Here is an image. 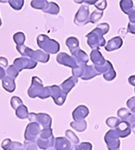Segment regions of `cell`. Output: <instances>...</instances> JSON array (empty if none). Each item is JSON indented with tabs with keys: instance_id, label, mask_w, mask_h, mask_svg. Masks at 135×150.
<instances>
[{
	"instance_id": "obj_20",
	"label": "cell",
	"mask_w": 135,
	"mask_h": 150,
	"mask_svg": "<svg viewBox=\"0 0 135 150\" xmlns=\"http://www.w3.org/2000/svg\"><path fill=\"white\" fill-rule=\"evenodd\" d=\"M100 74L98 73V71L95 68V66L94 65H86L85 71L84 76L81 77V79L83 81H89L93 79L97 76H99Z\"/></svg>"
},
{
	"instance_id": "obj_56",
	"label": "cell",
	"mask_w": 135,
	"mask_h": 150,
	"mask_svg": "<svg viewBox=\"0 0 135 150\" xmlns=\"http://www.w3.org/2000/svg\"><path fill=\"white\" fill-rule=\"evenodd\" d=\"M134 93H135V88H134Z\"/></svg>"
},
{
	"instance_id": "obj_41",
	"label": "cell",
	"mask_w": 135,
	"mask_h": 150,
	"mask_svg": "<svg viewBox=\"0 0 135 150\" xmlns=\"http://www.w3.org/2000/svg\"><path fill=\"white\" fill-rule=\"evenodd\" d=\"M24 146L26 150H39L36 142H31V141H25Z\"/></svg>"
},
{
	"instance_id": "obj_13",
	"label": "cell",
	"mask_w": 135,
	"mask_h": 150,
	"mask_svg": "<svg viewBox=\"0 0 135 150\" xmlns=\"http://www.w3.org/2000/svg\"><path fill=\"white\" fill-rule=\"evenodd\" d=\"M120 138H126L131 134V126L129 123L124 121H120L118 126L115 129Z\"/></svg>"
},
{
	"instance_id": "obj_54",
	"label": "cell",
	"mask_w": 135,
	"mask_h": 150,
	"mask_svg": "<svg viewBox=\"0 0 135 150\" xmlns=\"http://www.w3.org/2000/svg\"><path fill=\"white\" fill-rule=\"evenodd\" d=\"M48 150H55V149H53V148H52V149H48Z\"/></svg>"
},
{
	"instance_id": "obj_53",
	"label": "cell",
	"mask_w": 135,
	"mask_h": 150,
	"mask_svg": "<svg viewBox=\"0 0 135 150\" xmlns=\"http://www.w3.org/2000/svg\"><path fill=\"white\" fill-rule=\"evenodd\" d=\"M131 130H132V132H134L135 134V123L133 124V125H131Z\"/></svg>"
},
{
	"instance_id": "obj_47",
	"label": "cell",
	"mask_w": 135,
	"mask_h": 150,
	"mask_svg": "<svg viewBox=\"0 0 135 150\" xmlns=\"http://www.w3.org/2000/svg\"><path fill=\"white\" fill-rule=\"evenodd\" d=\"M127 31L130 34L135 35V23H129L128 24V29H127Z\"/></svg>"
},
{
	"instance_id": "obj_31",
	"label": "cell",
	"mask_w": 135,
	"mask_h": 150,
	"mask_svg": "<svg viewBox=\"0 0 135 150\" xmlns=\"http://www.w3.org/2000/svg\"><path fill=\"white\" fill-rule=\"evenodd\" d=\"M13 40L15 41L16 46H21L24 45V42L25 40V34L22 32H17L13 35Z\"/></svg>"
},
{
	"instance_id": "obj_12",
	"label": "cell",
	"mask_w": 135,
	"mask_h": 150,
	"mask_svg": "<svg viewBox=\"0 0 135 150\" xmlns=\"http://www.w3.org/2000/svg\"><path fill=\"white\" fill-rule=\"evenodd\" d=\"M89 114V109L84 105L78 106L72 112V117L75 122L84 120Z\"/></svg>"
},
{
	"instance_id": "obj_27",
	"label": "cell",
	"mask_w": 135,
	"mask_h": 150,
	"mask_svg": "<svg viewBox=\"0 0 135 150\" xmlns=\"http://www.w3.org/2000/svg\"><path fill=\"white\" fill-rule=\"evenodd\" d=\"M70 126L78 132H84L87 129V122L84 120L79 121V122H70Z\"/></svg>"
},
{
	"instance_id": "obj_10",
	"label": "cell",
	"mask_w": 135,
	"mask_h": 150,
	"mask_svg": "<svg viewBox=\"0 0 135 150\" xmlns=\"http://www.w3.org/2000/svg\"><path fill=\"white\" fill-rule=\"evenodd\" d=\"M57 62L61 65L68 67L72 69L79 65V62L76 60V58L73 57L72 55L70 56L69 54H67L66 53H58L57 56Z\"/></svg>"
},
{
	"instance_id": "obj_35",
	"label": "cell",
	"mask_w": 135,
	"mask_h": 150,
	"mask_svg": "<svg viewBox=\"0 0 135 150\" xmlns=\"http://www.w3.org/2000/svg\"><path fill=\"white\" fill-rule=\"evenodd\" d=\"M111 67H112L111 62H110V61H108V60H106V63H105L104 65L101 66V67H95V68H96V70L98 71V72L100 74V75H102H102H104L108 70L110 69Z\"/></svg>"
},
{
	"instance_id": "obj_42",
	"label": "cell",
	"mask_w": 135,
	"mask_h": 150,
	"mask_svg": "<svg viewBox=\"0 0 135 150\" xmlns=\"http://www.w3.org/2000/svg\"><path fill=\"white\" fill-rule=\"evenodd\" d=\"M22 100L20 99V98L18 97H12L11 98V105H12L13 109H16L18 106H20V104H22Z\"/></svg>"
},
{
	"instance_id": "obj_21",
	"label": "cell",
	"mask_w": 135,
	"mask_h": 150,
	"mask_svg": "<svg viewBox=\"0 0 135 150\" xmlns=\"http://www.w3.org/2000/svg\"><path fill=\"white\" fill-rule=\"evenodd\" d=\"M2 85H3L4 89L9 93H12L16 89V84H15L14 79L12 77L8 76H5L3 79Z\"/></svg>"
},
{
	"instance_id": "obj_22",
	"label": "cell",
	"mask_w": 135,
	"mask_h": 150,
	"mask_svg": "<svg viewBox=\"0 0 135 150\" xmlns=\"http://www.w3.org/2000/svg\"><path fill=\"white\" fill-rule=\"evenodd\" d=\"M65 45L70 49L71 54H73L75 52H76L78 49H79V40L75 37H69L65 41Z\"/></svg>"
},
{
	"instance_id": "obj_43",
	"label": "cell",
	"mask_w": 135,
	"mask_h": 150,
	"mask_svg": "<svg viewBox=\"0 0 135 150\" xmlns=\"http://www.w3.org/2000/svg\"><path fill=\"white\" fill-rule=\"evenodd\" d=\"M97 28L99 29L102 31L103 35H106L110 30V25H109V24H107V23H101V24L98 25Z\"/></svg>"
},
{
	"instance_id": "obj_34",
	"label": "cell",
	"mask_w": 135,
	"mask_h": 150,
	"mask_svg": "<svg viewBox=\"0 0 135 150\" xmlns=\"http://www.w3.org/2000/svg\"><path fill=\"white\" fill-rule=\"evenodd\" d=\"M120 122V119L118 117H110L106 120V125L110 127L111 129H114V130L118 126Z\"/></svg>"
},
{
	"instance_id": "obj_3",
	"label": "cell",
	"mask_w": 135,
	"mask_h": 150,
	"mask_svg": "<svg viewBox=\"0 0 135 150\" xmlns=\"http://www.w3.org/2000/svg\"><path fill=\"white\" fill-rule=\"evenodd\" d=\"M37 44L41 49L48 54H56L60 50L59 43L50 39L46 35H39L37 37Z\"/></svg>"
},
{
	"instance_id": "obj_30",
	"label": "cell",
	"mask_w": 135,
	"mask_h": 150,
	"mask_svg": "<svg viewBox=\"0 0 135 150\" xmlns=\"http://www.w3.org/2000/svg\"><path fill=\"white\" fill-rule=\"evenodd\" d=\"M65 138L69 140L70 142L72 144H76L78 145V144L79 143V139L78 138V136L76 134L74 133L73 131L71 130H65Z\"/></svg>"
},
{
	"instance_id": "obj_26",
	"label": "cell",
	"mask_w": 135,
	"mask_h": 150,
	"mask_svg": "<svg viewBox=\"0 0 135 150\" xmlns=\"http://www.w3.org/2000/svg\"><path fill=\"white\" fill-rule=\"evenodd\" d=\"M15 110H16V117L20 119H25L29 117L30 113H28V109H27L26 106H25L23 103L18 106Z\"/></svg>"
},
{
	"instance_id": "obj_18",
	"label": "cell",
	"mask_w": 135,
	"mask_h": 150,
	"mask_svg": "<svg viewBox=\"0 0 135 150\" xmlns=\"http://www.w3.org/2000/svg\"><path fill=\"white\" fill-rule=\"evenodd\" d=\"M78 83V78L75 76H70L68 79H66L63 83L60 85L61 89H62L63 92H65L66 94H68L69 92L75 86V85Z\"/></svg>"
},
{
	"instance_id": "obj_52",
	"label": "cell",
	"mask_w": 135,
	"mask_h": 150,
	"mask_svg": "<svg viewBox=\"0 0 135 150\" xmlns=\"http://www.w3.org/2000/svg\"><path fill=\"white\" fill-rule=\"evenodd\" d=\"M70 150H78V145H76V144H72V147H71Z\"/></svg>"
},
{
	"instance_id": "obj_29",
	"label": "cell",
	"mask_w": 135,
	"mask_h": 150,
	"mask_svg": "<svg viewBox=\"0 0 135 150\" xmlns=\"http://www.w3.org/2000/svg\"><path fill=\"white\" fill-rule=\"evenodd\" d=\"M48 4H49L48 1H44V0H40V1H39V0H34V1H31L30 5H31V7L34 8V9H39V10L44 11L45 8H47Z\"/></svg>"
},
{
	"instance_id": "obj_28",
	"label": "cell",
	"mask_w": 135,
	"mask_h": 150,
	"mask_svg": "<svg viewBox=\"0 0 135 150\" xmlns=\"http://www.w3.org/2000/svg\"><path fill=\"white\" fill-rule=\"evenodd\" d=\"M87 64H82V63H79V65L72 69V76L76 78H81L84 71H85V67Z\"/></svg>"
},
{
	"instance_id": "obj_51",
	"label": "cell",
	"mask_w": 135,
	"mask_h": 150,
	"mask_svg": "<svg viewBox=\"0 0 135 150\" xmlns=\"http://www.w3.org/2000/svg\"><path fill=\"white\" fill-rule=\"evenodd\" d=\"M5 73H6V72H5V70H4L3 67H0V80H3L4 77L6 76H5Z\"/></svg>"
},
{
	"instance_id": "obj_46",
	"label": "cell",
	"mask_w": 135,
	"mask_h": 150,
	"mask_svg": "<svg viewBox=\"0 0 135 150\" xmlns=\"http://www.w3.org/2000/svg\"><path fill=\"white\" fill-rule=\"evenodd\" d=\"M128 17H129V23H135V7L130 11V12L128 14Z\"/></svg>"
},
{
	"instance_id": "obj_50",
	"label": "cell",
	"mask_w": 135,
	"mask_h": 150,
	"mask_svg": "<svg viewBox=\"0 0 135 150\" xmlns=\"http://www.w3.org/2000/svg\"><path fill=\"white\" fill-rule=\"evenodd\" d=\"M129 83L131 85H133V86H134L135 87V76H131L129 77Z\"/></svg>"
},
{
	"instance_id": "obj_24",
	"label": "cell",
	"mask_w": 135,
	"mask_h": 150,
	"mask_svg": "<svg viewBox=\"0 0 135 150\" xmlns=\"http://www.w3.org/2000/svg\"><path fill=\"white\" fill-rule=\"evenodd\" d=\"M120 6L122 10V12L125 14H129L130 11L134 8V2L131 0H121L120 2Z\"/></svg>"
},
{
	"instance_id": "obj_36",
	"label": "cell",
	"mask_w": 135,
	"mask_h": 150,
	"mask_svg": "<svg viewBox=\"0 0 135 150\" xmlns=\"http://www.w3.org/2000/svg\"><path fill=\"white\" fill-rule=\"evenodd\" d=\"M103 77H104V79H105L106 81H113L115 78L116 77V71H115L113 66L106 71V73L103 75Z\"/></svg>"
},
{
	"instance_id": "obj_32",
	"label": "cell",
	"mask_w": 135,
	"mask_h": 150,
	"mask_svg": "<svg viewBox=\"0 0 135 150\" xmlns=\"http://www.w3.org/2000/svg\"><path fill=\"white\" fill-rule=\"evenodd\" d=\"M117 115H118V117L121 120V121H124V122H126V120L128 119V117L131 115L130 111L127 108H120L117 112Z\"/></svg>"
},
{
	"instance_id": "obj_44",
	"label": "cell",
	"mask_w": 135,
	"mask_h": 150,
	"mask_svg": "<svg viewBox=\"0 0 135 150\" xmlns=\"http://www.w3.org/2000/svg\"><path fill=\"white\" fill-rule=\"evenodd\" d=\"M93 146L89 142H83L78 145V150H92Z\"/></svg>"
},
{
	"instance_id": "obj_40",
	"label": "cell",
	"mask_w": 135,
	"mask_h": 150,
	"mask_svg": "<svg viewBox=\"0 0 135 150\" xmlns=\"http://www.w3.org/2000/svg\"><path fill=\"white\" fill-rule=\"evenodd\" d=\"M96 8L98 9V11L103 12L106 9V6H107V2L106 0H102V1H97V3L94 4Z\"/></svg>"
},
{
	"instance_id": "obj_25",
	"label": "cell",
	"mask_w": 135,
	"mask_h": 150,
	"mask_svg": "<svg viewBox=\"0 0 135 150\" xmlns=\"http://www.w3.org/2000/svg\"><path fill=\"white\" fill-rule=\"evenodd\" d=\"M43 12L49 13L51 15H57L60 12V8L56 3L54 2H49L47 8H45Z\"/></svg>"
},
{
	"instance_id": "obj_48",
	"label": "cell",
	"mask_w": 135,
	"mask_h": 150,
	"mask_svg": "<svg viewBox=\"0 0 135 150\" xmlns=\"http://www.w3.org/2000/svg\"><path fill=\"white\" fill-rule=\"evenodd\" d=\"M8 64V59H6L5 57H0V67H6Z\"/></svg>"
},
{
	"instance_id": "obj_1",
	"label": "cell",
	"mask_w": 135,
	"mask_h": 150,
	"mask_svg": "<svg viewBox=\"0 0 135 150\" xmlns=\"http://www.w3.org/2000/svg\"><path fill=\"white\" fill-rule=\"evenodd\" d=\"M29 97L31 98L39 97L41 99H46L51 97L50 86L44 87L43 82L39 77L34 76L32 78V83L28 89Z\"/></svg>"
},
{
	"instance_id": "obj_57",
	"label": "cell",
	"mask_w": 135,
	"mask_h": 150,
	"mask_svg": "<svg viewBox=\"0 0 135 150\" xmlns=\"http://www.w3.org/2000/svg\"><path fill=\"white\" fill-rule=\"evenodd\" d=\"M115 150H119V149H115Z\"/></svg>"
},
{
	"instance_id": "obj_7",
	"label": "cell",
	"mask_w": 135,
	"mask_h": 150,
	"mask_svg": "<svg viewBox=\"0 0 135 150\" xmlns=\"http://www.w3.org/2000/svg\"><path fill=\"white\" fill-rule=\"evenodd\" d=\"M89 8L86 5H83L79 8L75 16L74 23L78 26H84L89 23Z\"/></svg>"
},
{
	"instance_id": "obj_4",
	"label": "cell",
	"mask_w": 135,
	"mask_h": 150,
	"mask_svg": "<svg viewBox=\"0 0 135 150\" xmlns=\"http://www.w3.org/2000/svg\"><path fill=\"white\" fill-rule=\"evenodd\" d=\"M102 32L98 29L97 27L92 30L91 32L87 34L86 38H87V43L93 50H99L101 47L106 46V40L103 37Z\"/></svg>"
},
{
	"instance_id": "obj_17",
	"label": "cell",
	"mask_w": 135,
	"mask_h": 150,
	"mask_svg": "<svg viewBox=\"0 0 135 150\" xmlns=\"http://www.w3.org/2000/svg\"><path fill=\"white\" fill-rule=\"evenodd\" d=\"M90 59L93 62L95 67H101L104 65L106 62L99 50H93L90 53Z\"/></svg>"
},
{
	"instance_id": "obj_5",
	"label": "cell",
	"mask_w": 135,
	"mask_h": 150,
	"mask_svg": "<svg viewBox=\"0 0 135 150\" xmlns=\"http://www.w3.org/2000/svg\"><path fill=\"white\" fill-rule=\"evenodd\" d=\"M29 120L31 122H36L43 129L51 128L52 126V117L47 113H31L29 114Z\"/></svg>"
},
{
	"instance_id": "obj_8",
	"label": "cell",
	"mask_w": 135,
	"mask_h": 150,
	"mask_svg": "<svg viewBox=\"0 0 135 150\" xmlns=\"http://www.w3.org/2000/svg\"><path fill=\"white\" fill-rule=\"evenodd\" d=\"M41 126L36 122H30L26 126L25 131V141L36 142L37 139L39 138L41 133Z\"/></svg>"
},
{
	"instance_id": "obj_33",
	"label": "cell",
	"mask_w": 135,
	"mask_h": 150,
	"mask_svg": "<svg viewBox=\"0 0 135 150\" xmlns=\"http://www.w3.org/2000/svg\"><path fill=\"white\" fill-rule=\"evenodd\" d=\"M103 16V12L101 11H98V10H95L94 12H92V14L90 15L89 17V22L90 23H96L98 22V21L100 20Z\"/></svg>"
},
{
	"instance_id": "obj_37",
	"label": "cell",
	"mask_w": 135,
	"mask_h": 150,
	"mask_svg": "<svg viewBox=\"0 0 135 150\" xmlns=\"http://www.w3.org/2000/svg\"><path fill=\"white\" fill-rule=\"evenodd\" d=\"M8 3L11 5V7L14 10H16V11L20 10L22 8V7H23V5H24V1L23 0H14V1L9 0Z\"/></svg>"
},
{
	"instance_id": "obj_38",
	"label": "cell",
	"mask_w": 135,
	"mask_h": 150,
	"mask_svg": "<svg viewBox=\"0 0 135 150\" xmlns=\"http://www.w3.org/2000/svg\"><path fill=\"white\" fill-rule=\"evenodd\" d=\"M53 136V134L52 128H47V129H43L41 130V133L39 137L42 139H49Z\"/></svg>"
},
{
	"instance_id": "obj_45",
	"label": "cell",
	"mask_w": 135,
	"mask_h": 150,
	"mask_svg": "<svg viewBox=\"0 0 135 150\" xmlns=\"http://www.w3.org/2000/svg\"><path fill=\"white\" fill-rule=\"evenodd\" d=\"M127 107L129 108V110L130 111L132 109H134L135 108V96L134 97L130 98L129 99L127 100L126 103Z\"/></svg>"
},
{
	"instance_id": "obj_39",
	"label": "cell",
	"mask_w": 135,
	"mask_h": 150,
	"mask_svg": "<svg viewBox=\"0 0 135 150\" xmlns=\"http://www.w3.org/2000/svg\"><path fill=\"white\" fill-rule=\"evenodd\" d=\"M7 74H8L7 76L12 77V78H13V79L15 80V78H16L17 76H18L19 71H18V70L16 69V67H14V65H12L10 66L8 68V70H7Z\"/></svg>"
},
{
	"instance_id": "obj_15",
	"label": "cell",
	"mask_w": 135,
	"mask_h": 150,
	"mask_svg": "<svg viewBox=\"0 0 135 150\" xmlns=\"http://www.w3.org/2000/svg\"><path fill=\"white\" fill-rule=\"evenodd\" d=\"M123 45V40L120 36H115L107 42V45L105 46V49L107 52H112L115 50L120 49Z\"/></svg>"
},
{
	"instance_id": "obj_16",
	"label": "cell",
	"mask_w": 135,
	"mask_h": 150,
	"mask_svg": "<svg viewBox=\"0 0 135 150\" xmlns=\"http://www.w3.org/2000/svg\"><path fill=\"white\" fill-rule=\"evenodd\" d=\"M2 149L4 150H26L23 144L16 141H12L9 139H5L2 143Z\"/></svg>"
},
{
	"instance_id": "obj_6",
	"label": "cell",
	"mask_w": 135,
	"mask_h": 150,
	"mask_svg": "<svg viewBox=\"0 0 135 150\" xmlns=\"http://www.w3.org/2000/svg\"><path fill=\"white\" fill-rule=\"evenodd\" d=\"M104 140L106 144L107 149L109 150L120 149V136L114 129H111L106 132L104 137Z\"/></svg>"
},
{
	"instance_id": "obj_49",
	"label": "cell",
	"mask_w": 135,
	"mask_h": 150,
	"mask_svg": "<svg viewBox=\"0 0 135 150\" xmlns=\"http://www.w3.org/2000/svg\"><path fill=\"white\" fill-rule=\"evenodd\" d=\"M75 3L76 4H81V3H85V4H95L97 3V0H86V1H75Z\"/></svg>"
},
{
	"instance_id": "obj_19",
	"label": "cell",
	"mask_w": 135,
	"mask_h": 150,
	"mask_svg": "<svg viewBox=\"0 0 135 150\" xmlns=\"http://www.w3.org/2000/svg\"><path fill=\"white\" fill-rule=\"evenodd\" d=\"M54 142H55L54 136H53V137H51V138L49 139H42L39 137L36 140V144L38 147L40 149L44 150H48L49 149H52L54 146Z\"/></svg>"
},
{
	"instance_id": "obj_11",
	"label": "cell",
	"mask_w": 135,
	"mask_h": 150,
	"mask_svg": "<svg viewBox=\"0 0 135 150\" xmlns=\"http://www.w3.org/2000/svg\"><path fill=\"white\" fill-rule=\"evenodd\" d=\"M13 65L20 72V71L24 69H34L37 66V62L28 57H22L15 59Z\"/></svg>"
},
{
	"instance_id": "obj_2",
	"label": "cell",
	"mask_w": 135,
	"mask_h": 150,
	"mask_svg": "<svg viewBox=\"0 0 135 150\" xmlns=\"http://www.w3.org/2000/svg\"><path fill=\"white\" fill-rule=\"evenodd\" d=\"M16 49L23 56L32 59L34 62H39L42 63H47L49 61V54L41 50H32L28 47L21 45L16 46Z\"/></svg>"
},
{
	"instance_id": "obj_14",
	"label": "cell",
	"mask_w": 135,
	"mask_h": 150,
	"mask_svg": "<svg viewBox=\"0 0 135 150\" xmlns=\"http://www.w3.org/2000/svg\"><path fill=\"white\" fill-rule=\"evenodd\" d=\"M53 147L55 150H70L72 144L65 137H57L55 138Z\"/></svg>"
},
{
	"instance_id": "obj_9",
	"label": "cell",
	"mask_w": 135,
	"mask_h": 150,
	"mask_svg": "<svg viewBox=\"0 0 135 150\" xmlns=\"http://www.w3.org/2000/svg\"><path fill=\"white\" fill-rule=\"evenodd\" d=\"M51 89V97L53 98L54 103L57 106H61L64 104L67 94L62 91L60 86L58 85H52L50 86Z\"/></svg>"
},
{
	"instance_id": "obj_23",
	"label": "cell",
	"mask_w": 135,
	"mask_h": 150,
	"mask_svg": "<svg viewBox=\"0 0 135 150\" xmlns=\"http://www.w3.org/2000/svg\"><path fill=\"white\" fill-rule=\"evenodd\" d=\"M73 57L76 58V60L79 63H82V64H87L89 60V57L88 56V54L83 51L81 49H78L76 52H75L73 54H71Z\"/></svg>"
},
{
	"instance_id": "obj_55",
	"label": "cell",
	"mask_w": 135,
	"mask_h": 150,
	"mask_svg": "<svg viewBox=\"0 0 135 150\" xmlns=\"http://www.w3.org/2000/svg\"><path fill=\"white\" fill-rule=\"evenodd\" d=\"M1 25H2V22H1V19H0V26H1Z\"/></svg>"
}]
</instances>
